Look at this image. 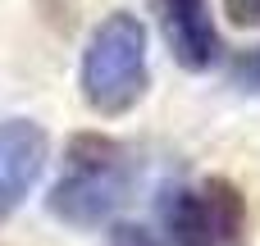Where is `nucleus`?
<instances>
[{"label": "nucleus", "instance_id": "nucleus-1", "mask_svg": "<svg viewBox=\"0 0 260 246\" xmlns=\"http://www.w3.org/2000/svg\"><path fill=\"white\" fill-rule=\"evenodd\" d=\"M133 192V155L110 132H73L64 146V173L55 178L46 210L69 228L110 224Z\"/></svg>", "mask_w": 260, "mask_h": 246}, {"label": "nucleus", "instance_id": "nucleus-2", "mask_svg": "<svg viewBox=\"0 0 260 246\" xmlns=\"http://www.w3.org/2000/svg\"><path fill=\"white\" fill-rule=\"evenodd\" d=\"M78 87L101 119H119L133 105H142L151 87V64H146V27L137 14L114 9L91 27L78 64Z\"/></svg>", "mask_w": 260, "mask_h": 246}, {"label": "nucleus", "instance_id": "nucleus-3", "mask_svg": "<svg viewBox=\"0 0 260 246\" xmlns=\"http://www.w3.org/2000/svg\"><path fill=\"white\" fill-rule=\"evenodd\" d=\"M165 233L174 246H251V215L242 187L219 173L178 187L165 205Z\"/></svg>", "mask_w": 260, "mask_h": 246}, {"label": "nucleus", "instance_id": "nucleus-4", "mask_svg": "<svg viewBox=\"0 0 260 246\" xmlns=\"http://www.w3.org/2000/svg\"><path fill=\"white\" fill-rule=\"evenodd\" d=\"M50 160V137L37 119H0V224L32 196Z\"/></svg>", "mask_w": 260, "mask_h": 246}, {"label": "nucleus", "instance_id": "nucleus-5", "mask_svg": "<svg viewBox=\"0 0 260 246\" xmlns=\"http://www.w3.org/2000/svg\"><path fill=\"white\" fill-rule=\"evenodd\" d=\"M160 9V32L178 68L187 73H210L224 59V41L210 14V0H155Z\"/></svg>", "mask_w": 260, "mask_h": 246}, {"label": "nucleus", "instance_id": "nucleus-6", "mask_svg": "<svg viewBox=\"0 0 260 246\" xmlns=\"http://www.w3.org/2000/svg\"><path fill=\"white\" fill-rule=\"evenodd\" d=\"M110 246H160L142 224H114L110 228Z\"/></svg>", "mask_w": 260, "mask_h": 246}, {"label": "nucleus", "instance_id": "nucleus-7", "mask_svg": "<svg viewBox=\"0 0 260 246\" xmlns=\"http://www.w3.org/2000/svg\"><path fill=\"white\" fill-rule=\"evenodd\" d=\"M224 9H229V18L238 27H256L260 23V0H224Z\"/></svg>", "mask_w": 260, "mask_h": 246}, {"label": "nucleus", "instance_id": "nucleus-8", "mask_svg": "<svg viewBox=\"0 0 260 246\" xmlns=\"http://www.w3.org/2000/svg\"><path fill=\"white\" fill-rule=\"evenodd\" d=\"M233 73H238V82H242V87H260V50L242 55V59L233 64Z\"/></svg>", "mask_w": 260, "mask_h": 246}]
</instances>
